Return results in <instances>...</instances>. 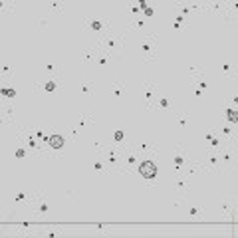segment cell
<instances>
[{
    "instance_id": "cell-1",
    "label": "cell",
    "mask_w": 238,
    "mask_h": 238,
    "mask_svg": "<svg viewBox=\"0 0 238 238\" xmlns=\"http://www.w3.org/2000/svg\"><path fill=\"white\" fill-rule=\"evenodd\" d=\"M139 171H141V175H143V177L151 178V177H155V173H157V167L153 165V163H149V161H147V163H143V165H141V169H139Z\"/></svg>"
},
{
    "instance_id": "cell-2",
    "label": "cell",
    "mask_w": 238,
    "mask_h": 238,
    "mask_svg": "<svg viewBox=\"0 0 238 238\" xmlns=\"http://www.w3.org/2000/svg\"><path fill=\"white\" fill-rule=\"evenodd\" d=\"M50 145H52L54 149H60V147L64 145V139L60 137V135H54V137L50 139Z\"/></svg>"
},
{
    "instance_id": "cell-3",
    "label": "cell",
    "mask_w": 238,
    "mask_h": 238,
    "mask_svg": "<svg viewBox=\"0 0 238 238\" xmlns=\"http://www.w3.org/2000/svg\"><path fill=\"white\" fill-rule=\"evenodd\" d=\"M228 117H230V121H238V113L236 111H228Z\"/></svg>"
}]
</instances>
